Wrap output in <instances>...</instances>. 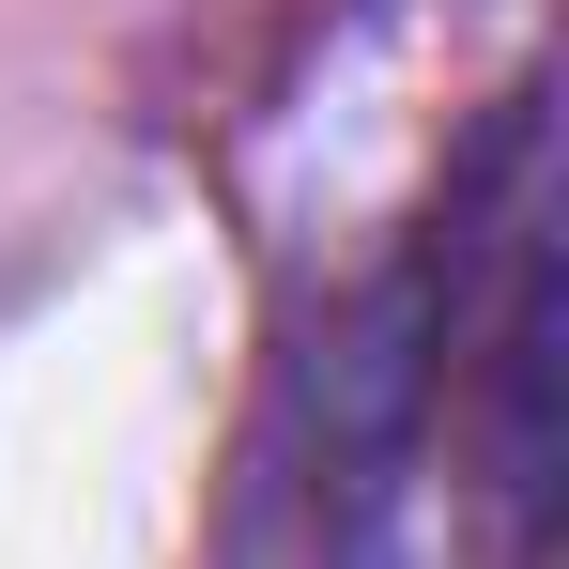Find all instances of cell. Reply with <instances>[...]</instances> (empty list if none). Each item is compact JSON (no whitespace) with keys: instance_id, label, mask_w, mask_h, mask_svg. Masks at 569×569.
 <instances>
[{"instance_id":"obj_1","label":"cell","mask_w":569,"mask_h":569,"mask_svg":"<svg viewBox=\"0 0 569 569\" xmlns=\"http://www.w3.org/2000/svg\"><path fill=\"white\" fill-rule=\"evenodd\" d=\"M431 400H447V231L370 262L278 370V431H262V477H247V555L278 539L292 569H385Z\"/></svg>"}]
</instances>
